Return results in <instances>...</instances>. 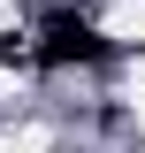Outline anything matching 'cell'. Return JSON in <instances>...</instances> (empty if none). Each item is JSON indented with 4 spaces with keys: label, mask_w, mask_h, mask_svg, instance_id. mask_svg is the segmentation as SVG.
<instances>
[{
    "label": "cell",
    "mask_w": 145,
    "mask_h": 153,
    "mask_svg": "<svg viewBox=\"0 0 145 153\" xmlns=\"http://www.w3.org/2000/svg\"><path fill=\"white\" fill-rule=\"evenodd\" d=\"M0 153H54V130H46V123H23V130L0 138Z\"/></svg>",
    "instance_id": "7a4b0ae2"
},
{
    "label": "cell",
    "mask_w": 145,
    "mask_h": 153,
    "mask_svg": "<svg viewBox=\"0 0 145 153\" xmlns=\"http://www.w3.org/2000/svg\"><path fill=\"white\" fill-rule=\"evenodd\" d=\"M122 100L145 115V54H130V69H122Z\"/></svg>",
    "instance_id": "3957f363"
},
{
    "label": "cell",
    "mask_w": 145,
    "mask_h": 153,
    "mask_svg": "<svg viewBox=\"0 0 145 153\" xmlns=\"http://www.w3.org/2000/svg\"><path fill=\"white\" fill-rule=\"evenodd\" d=\"M16 23H23V8H16V0H0V31H16Z\"/></svg>",
    "instance_id": "277c9868"
},
{
    "label": "cell",
    "mask_w": 145,
    "mask_h": 153,
    "mask_svg": "<svg viewBox=\"0 0 145 153\" xmlns=\"http://www.w3.org/2000/svg\"><path fill=\"white\" fill-rule=\"evenodd\" d=\"M99 31H107L115 46H138L145 38V0H107V8H99Z\"/></svg>",
    "instance_id": "6da1fadb"
}]
</instances>
